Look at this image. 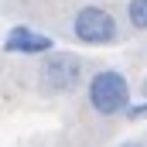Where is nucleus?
<instances>
[{"label": "nucleus", "mask_w": 147, "mask_h": 147, "mask_svg": "<svg viewBox=\"0 0 147 147\" xmlns=\"http://www.w3.org/2000/svg\"><path fill=\"white\" fill-rule=\"evenodd\" d=\"M86 103L96 116H123L127 106L134 103V92H130V79L120 72V69H99V72L89 75L86 82Z\"/></svg>", "instance_id": "1"}, {"label": "nucleus", "mask_w": 147, "mask_h": 147, "mask_svg": "<svg viewBox=\"0 0 147 147\" xmlns=\"http://www.w3.org/2000/svg\"><path fill=\"white\" fill-rule=\"evenodd\" d=\"M72 38L89 48H106V45L120 41V24H116L113 10L99 7V3H86L72 14Z\"/></svg>", "instance_id": "2"}, {"label": "nucleus", "mask_w": 147, "mask_h": 147, "mask_svg": "<svg viewBox=\"0 0 147 147\" xmlns=\"http://www.w3.org/2000/svg\"><path fill=\"white\" fill-rule=\"evenodd\" d=\"M82 75H86V62H82L75 51H58V48H55V51H48L45 62H41V86H45L48 92H55V96L79 89Z\"/></svg>", "instance_id": "3"}, {"label": "nucleus", "mask_w": 147, "mask_h": 147, "mask_svg": "<svg viewBox=\"0 0 147 147\" xmlns=\"http://www.w3.org/2000/svg\"><path fill=\"white\" fill-rule=\"evenodd\" d=\"M0 48L7 55H21V58H45L48 51H55V38L31 24H14V28H7Z\"/></svg>", "instance_id": "4"}, {"label": "nucleus", "mask_w": 147, "mask_h": 147, "mask_svg": "<svg viewBox=\"0 0 147 147\" xmlns=\"http://www.w3.org/2000/svg\"><path fill=\"white\" fill-rule=\"evenodd\" d=\"M127 21L134 31H147V0H127Z\"/></svg>", "instance_id": "5"}, {"label": "nucleus", "mask_w": 147, "mask_h": 147, "mask_svg": "<svg viewBox=\"0 0 147 147\" xmlns=\"http://www.w3.org/2000/svg\"><path fill=\"white\" fill-rule=\"evenodd\" d=\"M123 116H127V120H147V96L140 99V103H130Z\"/></svg>", "instance_id": "6"}, {"label": "nucleus", "mask_w": 147, "mask_h": 147, "mask_svg": "<svg viewBox=\"0 0 147 147\" xmlns=\"http://www.w3.org/2000/svg\"><path fill=\"white\" fill-rule=\"evenodd\" d=\"M120 147H144L140 140H127V144H120Z\"/></svg>", "instance_id": "7"}, {"label": "nucleus", "mask_w": 147, "mask_h": 147, "mask_svg": "<svg viewBox=\"0 0 147 147\" xmlns=\"http://www.w3.org/2000/svg\"><path fill=\"white\" fill-rule=\"evenodd\" d=\"M140 92H144V96H147V75H144V82H140Z\"/></svg>", "instance_id": "8"}]
</instances>
